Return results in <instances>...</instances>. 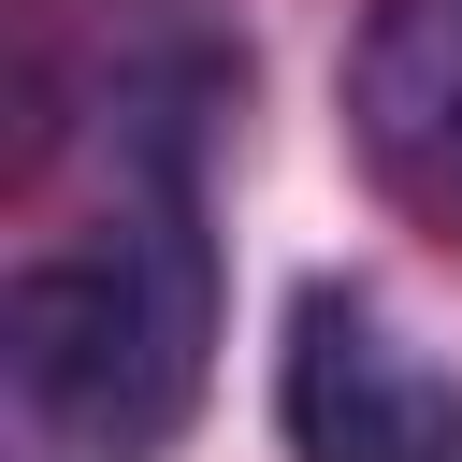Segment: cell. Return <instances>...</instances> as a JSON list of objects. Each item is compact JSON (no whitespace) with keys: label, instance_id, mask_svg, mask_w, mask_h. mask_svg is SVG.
Returning a JSON list of instances; mask_svg holds the SVG:
<instances>
[{"label":"cell","instance_id":"6da1fadb","mask_svg":"<svg viewBox=\"0 0 462 462\" xmlns=\"http://www.w3.org/2000/svg\"><path fill=\"white\" fill-rule=\"evenodd\" d=\"M14 173L72 130L101 144V217L0 274V419L14 462H159L217 375V144L245 116V43L188 0L130 14L101 58H29Z\"/></svg>","mask_w":462,"mask_h":462},{"label":"cell","instance_id":"7a4b0ae2","mask_svg":"<svg viewBox=\"0 0 462 462\" xmlns=\"http://www.w3.org/2000/svg\"><path fill=\"white\" fill-rule=\"evenodd\" d=\"M274 433L289 462H462V375L361 274H303L274 346Z\"/></svg>","mask_w":462,"mask_h":462},{"label":"cell","instance_id":"3957f363","mask_svg":"<svg viewBox=\"0 0 462 462\" xmlns=\"http://www.w3.org/2000/svg\"><path fill=\"white\" fill-rule=\"evenodd\" d=\"M346 144L390 217L462 245V0H361L346 29Z\"/></svg>","mask_w":462,"mask_h":462}]
</instances>
